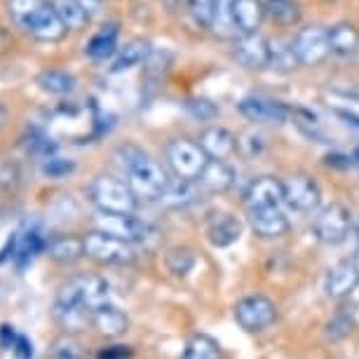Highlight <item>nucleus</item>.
<instances>
[{
    "instance_id": "37998d69",
    "label": "nucleus",
    "mask_w": 359,
    "mask_h": 359,
    "mask_svg": "<svg viewBox=\"0 0 359 359\" xmlns=\"http://www.w3.org/2000/svg\"><path fill=\"white\" fill-rule=\"evenodd\" d=\"M10 47H12V36H10V31L0 26V57H3V54H8V52H10Z\"/></svg>"
},
{
    "instance_id": "393cba45",
    "label": "nucleus",
    "mask_w": 359,
    "mask_h": 359,
    "mask_svg": "<svg viewBox=\"0 0 359 359\" xmlns=\"http://www.w3.org/2000/svg\"><path fill=\"white\" fill-rule=\"evenodd\" d=\"M266 3V19L280 29L298 26L303 19V8L298 0H263Z\"/></svg>"
},
{
    "instance_id": "ea45409f",
    "label": "nucleus",
    "mask_w": 359,
    "mask_h": 359,
    "mask_svg": "<svg viewBox=\"0 0 359 359\" xmlns=\"http://www.w3.org/2000/svg\"><path fill=\"white\" fill-rule=\"evenodd\" d=\"M17 331L15 327H10V324H3L0 327V350H15L17 345Z\"/></svg>"
},
{
    "instance_id": "6ab92c4d",
    "label": "nucleus",
    "mask_w": 359,
    "mask_h": 359,
    "mask_svg": "<svg viewBox=\"0 0 359 359\" xmlns=\"http://www.w3.org/2000/svg\"><path fill=\"white\" fill-rule=\"evenodd\" d=\"M331 57L350 59L359 52V26L352 22H336L329 26Z\"/></svg>"
},
{
    "instance_id": "4468645a",
    "label": "nucleus",
    "mask_w": 359,
    "mask_h": 359,
    "mask_svg": "<svg viewBox=\"0 0 359 359\" xmlns=\"http://www.w3.org/2000/svg\"><path fill=\"white\" fill-rule=\"evenodd\" d=\"M282 205H284V186L275 176H259L245 191L247 212L266 209V207H282Z\"/></svg>"
},
{
    "instance_id": "9b49d317",
    "label": "nucleus",
    "mask_w": 359,
    "mask_h": 359,
    "mask_svg": "<svg viewBox=\"0 0 359 359\" xmlns=\"http://www.w3.org/2000/svg\"><path fill=\"white\" fill-rule=\"evenodd\" d=\"M94 226L101 233L118 237L123 242L137 245V242H146L151 235V226L137 219L134 214H118V212H99V216L94 219Z\"/></svg>"
},
{
    "instance_id": "9d476101",
    "label": "nucleus",
    "mask_w": 359,
    "mask_h": 359,
    "mask_svg": "<svg viewBox=\"0 0 359 359\" xmlns=\"http://www.w3.org/2000/svg\"><path fill=\"white\" fill-rule=\"evenodd\" d=\"M85 245V256H90L92 261L101 263V266H130L134 261V252L130 247V242H123L118 237H111L106 233L87 235L83 240Z\"/></svg>"
},
{
    "instance_id": "f704fd0d",
    "label": "nucleus",
    "mask_w": 359,
    "mask_h": 359,
    "mask_svg": "<svg viewBox=\"0 0 359 359\" xmlns=\"http://www.w3.org/2000/svg\"><path fill=\"white\" fill-rule=\"evenodd\" d=\"M352 329H355V322H352V317L348 315H336L331 317L327 322V329H324V334H327L329 341H343V338H348L352 334Z\"/></svg>"
},
{
    "instance_id": "6e6552de",
    "label": "nucleus",
    "mask_w": 359,
    "mask_h": 359,
    "mask_svg": "<svg viewBox=\"0 0 359 359\" xmlns=\"http://www.w3.org/2000/svg\"><path fill=\"white\" fill-rule=\"evenodd\" d=\"M294 50L298 57V64L306 69H317L331 57V45H329V29H324L320 24L306 26L296 33L294 38Z\"/></svg>"
},
{
    "instance_id": "cd10ccee",
    "label": "nucleus",
    "mask_w": 359,
    "mask_h": 359,
    "mask_svg": "<svg viewBox=\"0 0 359 359\" xmlns=\"http://www.w3.org/2000/svg\"><path fill=\"white\" fill-rule=\"evenodd\" d=\"M195 181H186V179H179V176H174V179H169V184L165 188V193H162L160 202L167 207H186L191 205L195 200V188H193Z\"/></svg>"
},
{
    "instance_id": "1a4fd4ad",
    "label": "nucleus",
    "mask_w": 359,
    "mask_h": 359,
    "mask_svg": "<svg viewBox=\"0 0 359 359\" xmlns=\"http://www.w3.org/2000/svg\"><path fill=\"white\" fill-rule=\"evenodd\" d=\"M237 111L254 125H284L291 118V108L266 94H247L237 101Z\"/></svg>"
},
{
    "instance_id": "79ce46f5",
    "label": "nucleus",
    "mask_w": 359,
    "mask_h": 359,
    "mask_svg": "<svg viewBox=\"0 0 359 359\" xmlns=\"http://www.w3.org/2000/svg\"><path fill=\"white\" fill-rule=\"evenodd\" d=\"M336 115H338V118H341L343 123L348 125V127H352V130H355V132H359V115H357V113H350V111H336Z\"/></svg>"
},
{
    "instance_id": "20e7f679",
    "label": "nucleus",
    "mask_w": 359,
    "mask_h": 359,
    "mask_svg": "<svg viewBox=\"0 0 359 359\" xmlns=\"http://www.w3.org/2000/svg\"><path fill=\"white\" fill-rule=\"evenodd\" d=\"M165 160L169 169L174 172V176L186 181H198L202 172H205L209 155L200 146V141L176 137L165 146Z\"/></svg>"
},
{
    "instance_id": "c756f323",
    "label": "nucleus",
    "mask_w": 359,
    "mask_h": 359,
    "mask_svg": "<svg viewBox=\"0 0 359 359\" xmlns=\"http://www.w3.org/2000/svg\"><path fill=\"white\" fill-rule=\"evenodd\" d=\"M47 252L54 261L59 263H73L78 261L80 256H85V245L76 237H57L47 245Z\"/></svg>"
},
{
    "instance_id": "a18cd8bd",
    "label": "nucleus",
    "mask_w": 359,
    "mask_h": 359,
    "mask_svg": "<svg viewBox=\"0 0 359 359\" xmlns=\"http://www.w3.org/2000/svg\"><path fill=\"white\" fill-rule=\"evenodd\" d=\"M165 5H167V8L172 10V12H176L179 8H186V0H165Z\"/></svg>"
},
{
    "instance_id": "09e8293b",
    "label": "nucleus",
    "mask_w": 359,
    "mask_h": 359,
    "mask_svg": "<svg viewBox=\"0 0 359 359\" xmlns=\"http://www.w3.org/2000/svg\"><path fill=\"white\" fill-rule=\"evenodd\" d=\"M324 3H329V5H334V3H341V0H324Z\"/></svg>"
},
{
    "instance_id": "473e14b6",
    "label": "nucleus",
    "mask_w": 359,
    "mask_h": 359,
    "mask_svg": "<svg viewBox=\"0 0 359 359\" xmlns=\"http://www.w3.org/2000/svg\"><path fill=\"white\" fill-rule=\"evenodd\" d=\"M186 10L195 22V26H200V29H212L214 0H186Z\"/></svg>"
},
{
    "instance_id": "f03ea898",
    "label": "nucleus",
    "mask_w": 359,
    "mask_h": 359,
    "mask_svg": "<svg viewBox=\"0 0 359 359\" xmlns=\"http://www.w3.org/2000/svg\"><path fill=\"white\" fill-rule=\"evenodd\" d=\"M8 12L19 29L43 43H57L69 33L47 0H8Z\"/></svg>"
},
{
    "instance_id": "c9c22d12",
    "label": "nucleus",
    "mask_w": 359,
    "mask_h": 359,
    "mask_svg": "<svg viewBox=\"0 0 359 359\" xmlns=\"http://www.w3.org/2000/svg\"><path fill=\"white\" fill-rule=\"evenodd\" d=\"M263 148H266V137L259 134L256 130L240 137V153L247 155V158H256V155H261Z\"/></svg>"
},
{
    "instance_id": "f257e3e1",
    "label": "nucleus",
    "mask_w": 359,
    "mask_h": 359,
    "mask_svg": "<svg viewBox=\"0 0 359 359\" xmlns=\"http://www.w3.org/2000/svg\"><path fill=\"white\" fill-rule=\"evenodd\" d=\"M113 160H115V165L123 169V174L127 176V184H130V188L139 200L162 198L169 179H167L165 169H162L146 151L127 144V146L115 148Z\"/></svg>"
},
{
    "instance_id": "aec40b11",
    "label": "nucleus",
    "mask_w": 359,
    "mask_h": 359,
    "mask_svg": "<svg viewBox=\"0 0 359 359\" xmlns=\"http://www.w3.org/2000/svg\"><path fill=\"white\" fill-rule=\"evenodd\" d=\"M118 38H120L118 22H106L97 33H92V38L85 43V54L92 62H106L108 57H113V54L118 52Z\"/></svg>"
},
{
    "instance_id": "7ed1b4c3",
    "label": "nucleus",
    "mask_w": 359,
    "mask_h": 359,
    "mask_svg": "<svg viewBox=\"0 0 359 359\" xmlns=\"http://www.w3.org/2000/svg\"><path fill=\"white\" fill-rule=\"evenodd\" d=\"M87 198L99 212H118V214H134L139 205V198L134 195L130 184L118 176L99 174L92 179L87 188Z\"/></svg>"
},
{
    "instance_id": "49530a36",
    "label": "nucleus",
    "mask_w": 359,
    "mask_h": 359,
    "mask_svg": "<svg viewBox=\"0 0 359 359\" xmlns=\"http://www.w3.org/2000/svg\"><path fill=\"white\" fill-rule=\"evenodd\" d=\"M5 123H8V108L0 104V127H3Z\"/></svg>"
},
{
    "instance_id": "4be33fe9",
    "label": "nucleus",
    "mask_w": 359,
    "mask_h": 359,
    "mask_svg": "<svg viewBox=\"0 0 359 359\" xmlns=\"http://www.w3.org/2000/svg\"><path fill=\"white\" fill-rule=\"evenodd\" d=\"M148 57H151V43L144 38H134L130 43H125V47L118 50L111 71L113 73L132 71V69H137V66H144L148 62Z\"/></svg>"
},
{
    "instance_id": "7c9ffc66",
    "label": "nucleus",
    "mask_w": 359,
    "mask_h": 359,
    "mask_svg": "<svg viewBox=\"0 0 359 359\" xmlns=\"http://www.w3.org/2000/svg\"><path fill=\"white\" fill-rule=\"evenodd\" d=\"M230 5L233 0H214V24L212 31L221 38H235L237 31L233 26V19H230Z\"/></svg>"
},
{
    "instance_id": "f3484780",
    "label": "nucleus",
    "mask_w": 359,
    "mask_h": 359,
    "mask_svg": "<svg viewBox=\"0 0 359 359\" xmlns=\"http://www.w3.org/2000/svg\"><path fill=\"white\" fill-rule=\"evenodd\" d=\"M230 19L237 33H259L266 22V3L263 0H233Z\"/></svg>"
},
{
    "instance_id": "423d86ee",
    "label": "nucleus",
    "mask_w": 359,
    "mask_h": 359,
    "mask_svg": "<svg viewBox=\"0 0 359 359\" xmlns=\"http://www.w3.org/2000/svg\"><path fill=\"white\" fill-rule=\"evenodd\" d=\"M235 322L249 334H259V331L270 329L277 322V306L263 294H249L235 303L233 308Z\"/></svg>"
},
{
    "instance_id": "58836bf2",
    "label": "nucleus",
    "mask_w": 359,
    "mask_h": 359,
    "mask_svg": "<svg viewBox=\"0 0 359 359\" xmlns=\"http://www.w3.org/2000/svg\"><path fill=\"white\" fill-rule=\"evenodd\" d=\"M132 357V348L127 345H111V348L99 350L97 359H130Z\"/></svg>"
},
{
    "instance_id": "c85d7f7f",
    "label": "nucleus",
    "mask_w": 359,
    "mask_h": 359,
    "mask_svg": "<svg viewBox=\"0 0 359 359\" xmlns=\"http://www.w3.org/2000/svg\"><path fill=\"white\" fill-rule=\"evenodd\" d=\"M184 359H221V345L207 334H195L188 338Z\"/></svg>"
},
{
    "instance_id": "b1692460",
    "label": "nucleus",
    "mask_w": 359,
    "mask_h": 359,
    "mask_svg": "<svg viewBox=\"0 0 359 359\" xmlns=\"http://www.w3.org/2000/svg\"><path fill=\"white\" fill-rule=\"evenodd\" d=\"M92 324L97 327L99 334L115 338L127 331V315L108 301L104 306H99L97 310H92Z\"/></svg>"
},
{
    "instance_id": "0eeeda50",
    "label": "nucleus",
    "mask_w": 359,
    "mask_h": 359,
    "mask_svg": "<svg viewBox=\"0 0 359 359\" xmlns=\"http://www.w3.org/2000/svg\"><path fill=\"white\" fill-rule=\"evenodd\" d=\"M284 186V205H289L294 212L310 214L322 205V188L315 181V176L306 172H294L287 179H282Z\"/></svg>"
},
{
    "instance_id": "f8f14e48",
    "label": "nucleus",
    "mask_w": 359,
    "mask_h": 359,
    "mask_svg": "<svg viewBox=\"0 0 359 359\" xmlns=\"http://www.w3.org/2000/svg\"><path fill=\"white\" fill-rule=\"evenodd\" d=\"M233 59L247 71L268 69V38L261 33H237L233 38Z\"/></svg>"
},
{
    "instance_id": "39448f33",
    "label": "nucleus",
    "mask_w": 359,
    "mask_h": 359,
    "mask_svg": "<svg viewBox=\"0 0 359 359\" xmlns=\"http://www.w3.org/2000/svg\"><path fill=\"white\" fill-rule=\"evenodd\" d=\"M313 233L327 247L343 245L348 240V235L352 233L350 209L341 205V202H331V205L322 207L313 221Z\"/></svg>"
},
{
    "instance_id": "c03bdc74",
    "label": "nucleus",
    "mask_w": 359,
    "mask_h": 359,
    "mask_svg": "<svg viewBox=\"0 0 359 359\" xmlns=\"http://www.w3.org/2000/svg\"><path fill=\"white\" fill-rule=\"evenodd\" d=\"M83 3V8L87 10V15L90 17H94L99 12V8H101V0H80Z\"/></svg>"
},
{
    "instance_id": "2f4dec72",
    "label": "nucleus",
    "mask_w": 359,
    "mask_h": 359,
    "mask_svg": "<svg viewBox=\"0 0 359 359\" xmlns=\"http://www.w3.org/2000/svg\"><path fill=\"white\" fill-rule=\"evenodd\" d=\"M76 165L66 158H59V155H45V160L40 162V174L45 179H52V181H59V179H66Z\"/></svg>"
},
{
    "instance_id": "de8ad7c7",
    "label": "nucleus",
    "mask_w": 359,
    "mask_h": 359,
    "mask_svg": "<svg viewBox=\"0 0 359 359\" xmlns=\"http://www.w3.org/2000/svg\"><path fill=\"white\" fill-rule=\"evenodd\" d=\"M355 237H357V245H359V223H357V228H355Z\"/></svg>"
},
{
    "instance_id": "bb28decb",
    "label": "nucleus",
    "mask_w": 359,
    "mask_h": 359,
    "mask_svg": "<svg viewBox=\"0 0 359 359\" xmlns=\"http://www.w3.org/2000/svg\"><path fill=\"white\" fill-rule=\"evenodd\" d=\"M52 8H54V12H57L59 19H62V24L69 31L85 29V26L90 24V19H92L90 15H87V10L83 8V3H80V0H52Z\"/></svg>"
},
{
    "instance_id": "a211bd4d",
    "label": "nucleus",
    "mask_w": 359,
    "mask_h": 359,
    "mask_svg": "<svg viewBox=\"0 0 359 359\" xmlns=\"http://www.w3.org/2000/svg\"><path fill=\"white\" fill-rule=\"evenodd\" d=\"M242 221L233 214H216L207 223V240L209 245L216 249H226L233 247L237 240L242 237Z\"/></svg>"
},
{
    "instance_id": "e433bc0d",
    "label": "nucleus",
    "mask_w": 359,
    "mask_h": 359,
    "mask_svg": "<svg viewBox=\"0 0 359 359\" xmlns=\"http://www.w3.org/2000/svg\"><path fill=\"white\" fill-rule=\"evenodd\" d=\"M188 111L198 120H214L216 115H219V106L209 99H193V101H188Z\"/></svg>"
},
{
    "instance_id": "ddd939ff",
    "label": "nucleus",
    "mask_w": 359,
    "mask_h": 359,
    "mask_svg": "<svg viewBox=\"0 0 359 359\" xmlns=\"http://www.w3.org/2000/svg\"><path fill=\"white\" fill-rule=\"evenodd\" d=\"M359 287V261L343 259L329 268L324 277V294L329 298H345Z\"/></svg>"
},
{
    "instance_id": "2eb2a0df",
    "label": "nucleus",
    "mask_w": 359,
    "mask_h": 359,
    "mask_svg": "<svg viewBox=\"0 0 359 359\" xmlns=\"http://www.w3.org/2000/svg\"><path fill=\"white\" fill-rule=\"evenodd\" d=\"M200 146L212 160H230L240 153V137H235L228 127L223 125H209L200 132Z\"/></svg>"
},
{
    "instance_id": "a878e982",
    "label": "nucleus",
    "mask_w": 359,
    "mask_h": 359,
    "mask_svg": "<svg viewBox=\"0 0 359 359\" xmlns=\"http://www.w3.org/2000/svg\"><path fill=\"white\" fill-rule=\"evenodd\" d=\"M38 87L47 94H54V97H66L76 90V76L64 69H47L38 76Z\"/></svg>"
},
{
    "instance_id": "a19ab883",
    "label": "nucleus",
    "mask_w": 359,
    "mask_h": 359,
    "mask_svg": "<svg viewBox=\"0 0 359 359\" xmlns=\"http://www.w3.org/2000/svg\"><path fill=\"white\" fill-rule=\"evenodd\" d=\"M15 352H17L19 359H33V343L26 336H19L17 345H15Z\"/></svg>"
},
{
    "instance_id": "8fccbe9b",
    "label": "nucleus",
    "mask_w": 359,
    "mask_h": 359,
    "mask_svg": "<svg viewBox=\"0 0 359 359\" xmlns=\"http://www.w3.org/2000/svg\"><path fill=\"white\" fill-rule=\"evenodd\" d=\"M355 160H359V146H357V151H355Z\"/></svg>"
},
{
    "instance_id": "dca6fc26",
    "label": "nucleus",
    "mask_w": 359,
    "mask_h": 359,
    "mask_svg": "<svg viewBox=\"0 0 359 359\" xmlns=\"http://www.w3.org/2000/svg\"><path fill=\"white\" fill-rule=\"evenodd\" d=\"M249 226L261 240H277L291 230L289 216L282 212V207H266L249 212Z\"/></svg>"
},
{
    "instance_id": "5701e85b",
    "label": "nucleus",
    "mask_w": 359,
    "mask_h": 359,
    "mask_svg": "<svg viewBox=\"0 0 359 359\" xmlns=\"http://www.w3.org/2000/svg\"><path fill=\"white\" fill-rule=\"evenodd\" d=\"M298 57L294 50V40L268 38V69L275 73H289L298 69Z\"/></svg>"
},
{
    "instance_id": "72a5a7b5",
    "label": "nucleus",
    "mask_w": 359,
    "mask_h": 359,
    "mask_svg": "<svg viewBox=\"0 0 359 359\" xmlns=\"http://www.w3.org/2000/svg\"><path fill=\"white\" fill-rule=\"evenodd\" d=\"M167 268L169 273H174L176 277H186L195 268V256L191 249H174L167 256Z\"/></svg>"
},
{
    "instance_id": "412c9836",
    "label": "nucleus",
    "mask_w": 359,
    "mask_h": 359,
    "mask_svg": "<svg viewBox=\"0 0 359 359\" xmlns=\"http://www.w3.org/2000/svg\"><path fill=\"white\" fill-rule=\"evenodd\" d=\"M198 184L209 193H226L235 184V169L228 160H212L209 158L205 172L198 179Z\"/></svg>"
},
{
    "instance_id": "4c0bfd02",
    "label": "nucleus",
    "mask_w": 359,
    "mask_h": 359,
    "mask_svg": "<svg viewBox=\"0 0 359 359\" xmlns=\"http://www.w3.org/2000/svg\"><path fill=\"white\" fill-rule=\"evenodd\" d=\"M54 357L57 359H78V343L73 338H62L54 345Z\"/></svg>"
}]
</instances>
